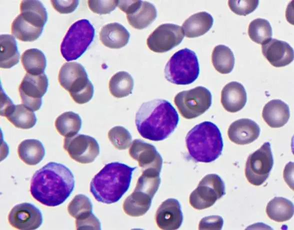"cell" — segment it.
<instances>
[{
	"instance_id": "obj_1",
	"label": "cell",
	"mask_w": 294,
	"mask_h": 230,
	"mask_svg": "<svg viewBox=\"0 0 294 230\" xmlns=\"http://www.w3.org/2000/svg\"><path fill=\"white\" fill-rule=\"evenodd\" d=\"M74 178L66 166L49 162L34 174L30 192L34 199L41 204L55 207L62 204L74 187Z\"/></svg>"
},
{
	"instance_id": "obj_2",
	"label": "cell",
	"mask_w": 294,
	"mask_h": 230,
	"mask_svg": "<svg viewBox=\"0 0 294 230\" xmlns=\"http://www.w3.org/2000/svg\"><path fill=\"white\" fill-rule=\"evenodd\" d=\"M177 111L168 101L156 99L143 103L136 115L137 130L143 138L158 141L165 139L176 128Z\"/></svg>"
},
{
	"instance_id": "obj_3",
	"label": "cell",
	"mask_w": 294,
	"mask_h": 230,
	"mask_svg": "<svg viewBox=\"0 0 294 230\" xmlns=\"http://www.w3.org/2000/svg\"><path fill=\"white\" fill-rule=\"evenodd\" d=\"M136 168L118 162L106 164L92 178L91 193L96 201L104 204L118 202L128 190Z\"/></svg>"
},
{
	"instance_id": "obj_4",
	"label": "cell",
	"mask_w": 294,
	"mask_h": 230,
	"mask_svg": "<svg viewBox=\"0 0 294 230\" xmlns=\"http://www.w3.org/2000/svg\"><path fill=\"white\" fill-rule=\"evenodd\" d=\"M186 142L190 157L197 162L214 161L221 155L224 146L220 129L210 121L192 128L186 135Z\"/></svg>"
},
{
	"instance_id": "obj_5",
	"label": "cell",
	"mask_w": 294,
	"mask_h": 230,
	"mask_svg": "<svg viewBox=\"0 0 294 230\" xmlns=\"http://www.w3.org/2000/svg\"><path fill=\"white\" fill-rule=\"evenodd\" d=\"M160 174L152 170L142 171L134 192L124 201L123 209L126 214L140 217L148 211L160 185Z\"/></svg>"
},
{
	"instance_id": "obj_6",
	"label": "cell",
	"mask_w": 294,
	"mask_h": 230,
	"mask_svg": "<svg viewBox=\"0 0 294 230\" xmlns=\"http://www.w3.org/2000/svg\"><path fill=\"white\" fill-rule=\"evenodd\" d=\"M60 85L68 91L77 103L88 102L94 94V86L88 78L84 66L79 63H65L60 68L58 76Z\"/></svg>"
},
{
	"instance_id": "obj_7",
	"label": "cell",
	"mask_w": 294,
	"mask_h": 230,
	"mask_svg": "<svg viewBox=\"0 0 294 230\" xmlns=\"http://www.w3.org/2000/svg\"><path fill=\"white\" fill-rule=\"evenodd\" d=\"M164 73L166 79L173 84L187 85L192 83L200 73L196 54L187 48L176 51L166 63Z\"/></svg>"
},
{
	"instance_id": "obj_8",
	"label": "cell",
	"mask_w": 294,
	"mask_h": 230,
	"mask_svg": "<svg viewBox=\"0 0 294 230\" xmlns=\"http://www.w3.org/2000/svg\"><path fill=\"white\" fill-rule=\"evenodd\" d=\"M95 30L86 19L74 22L68 29L60 44V52L67 61L76 60L93 41Z\"/></svg>"
},
{
	"instance_id": "obj_9",
	"label": "cell",
	"mask_w": 294,
	"mask_h": 230,
	"mask_svg": "<svg viewBox=\"0 0 294 230\" xmlns=\"http://www.w3.org/2000/svg\"><path fill=\"white\" fill-rule=\"evenodd\" d=\"M210 91L203 86L178 93L174 102L182 116L186 119L196 118L208 110L212 104Z\"/></svg>"
},
{
	"instance_id": "obj_10",
	"label": "cell",
	"mask_w": 294,
	"mask_h": 230,
	"mask_svg": "<svg viewBox=\"0 0 294 230\" xmlns=\"http://www.w3.org/2000/svg\"><path fill=\"white\" fill-rule=\"evenodd\" d=\"M225 194V185L220 177L215 174H208L190 194L189 202L194 208L203 210L212 206Z\"/></svg>"
},
{
	"instance_id": "obj_11",
	"label": "cell",
	"mask_w": 294,
	"mask_h": 230,
	"mask_svg": "<svg viewBox=\"0 0 294 230\" xmlns=\"http://www.w3.org/2000/svg\"><path fill=\"white\" fill-rule=\"evenodd\" d=\"M274 165V158L270 142L250 155L245 166L248 181L255 186L262 185L268 178Z\"/></svg>"
},
{
	"instance_id": "obj_12",
	"label": "cell",
	"mask_w": 294,
	"mask_h": 230,
	"mask_svg": "<svg viewBox=\"0 0 294 230\" xmlns=\"http://www.w3.org/2000/svg\"><path fill=\"white\" fill-rule=\"evenodd\" d=\"M48 87V79L44 73L39 75L26 73L18 88L23 104L34 111L39 110Z\"/></svg>"
},
{
	"instance_id": "obj_13",
	"label": "cell",
	"mask_w": 294,
	"mask_h": 230,
	"mask_svg": "<svg viewBox=\"0 0 294 230\" xmlns=\"http://www.w3.org/2000/svg\"><path fill=\"white\" fill-rule=\"evenodd\" d=\"M184 36L180 26L173 23H164L150 34L146 44L149 49L154 52H165L180 43Z\"/></svg>"
},
{
	"instance_id": "obj_14",
	"label": "cell",
	"mask_w": 294,
	"mask_h": 230,
	"mask_svg": "<svg viewBox=\"0 0 294 230\" xmlns=\"http://www.w3.org/2000/svg\"><path fill=\"white\" fill-rule=\"evenodd\" d=\"M64 148L72 159L82 164L94 162L100 153V147L96 140L84 134L66 137Z\"/></svg>"
},
{
	"instance_id": "obj_15",
	"label": "cell",
	"mask_w": 294,
	"mask_h": 230,
	"mask_svg": "<svg viewBox=\"0 0 294 230\" xmlns=\"http://www.w3.org/2000/svg\"><path fill=\"white\" fill-rule=\"evenodd\" d=\"M118 6L126 14L129 24L138 29L146 28L157 16L155 6L146 1L119 0Z\"/></svg>"
},
{
	"instance_id": "obj_16",
	"label": "cell",
	"mask_w": 294,
	"mask_h": 230,
	"mask_svg": "<svg viewBox=\"0 0 294 230\" xmlns=\"http://www.w3.org/2000/svg\"><path fill=\"white\" fill-rule=\"evenodd\" d=\"M8 220L10 224L17 229L32 230L41 226L42 217L40 211L34 205L24 203L12 208Z\"/></svg>"
},
{
	"instance_id": "obj_17",
	"label": "cell",
	"mask_w": 294,
	"mask_h": 230,
	"mask_svg": "<svg viewBox=\"0 0 294 230\" xmlns=\"http://www.w3.org/2000/svg\"><path fill=\"white\" fill-rule=\"evenodd\" d=\"M129 154L138 162L144 170H153L160 172L162 159L156 147L140 139H134L130 146Z\"/></svg>"
},
{
	"instance_id": "obj_18",
	"label": "cell",
	"mask_w": 294,
	"mask_h": 230,
	"mask_svg": "<svg viewBox=\"0 0 294 230\" xmlns=\"http://www.w3.org/2000/svg\"><path fill=\"white\" fill-rule=\"evenodd\" d=\"M156 221L158 226L162 230L178 229L183 221L179 202L175 199H168L164 201L156 211Z\"/></svg>"
},
{
	"instance_id": "obj_19",
	"label": "cell",
	"mask_w": 294,
	"mask_h": 230,
	"mask_svg": "<svg viewBox=\"0 0 294 230\" xmlns=\"http://www.w3.org/2000/svg\"><path fill=\"white\" fill-rule=\"evenodd\" d=\"M263 55L274 66L280 67L290 63L294 59V50L286 42L270 38L262 44Z\"/></svg>"
},
{
	"instance_id": "obj_20",
	"label": "cell",
	"mask_w": 294,
	"mask_h": 230,
	"mask_svg": "<svg viewBox=\"0 0 294 230\" xmlns=\"http://www.w3.org/2000/svg\"><path fill=\"white\" fill-rule=\"evenodd\" d=\"M260 134V128L253 120L240 119L232 122L228 127V137L232 142L246 145L255 141Z\"/></svg>"
},
{
	"instance_id": "obj_21",
	"label": "cell",
	"mask_w": 294,
	"mask_h": 230,
	"mask_svg": "<svg viewBox=\"0 0 294 230\" xmlns=\"http://www.w3.org/2000/svg\"><path fill=\"white\" fill-rule=\"evenodd\" d=\"M247 100L244 86L236 81L226 84L221 92V103L227 111L234 113L239 111L246 105Z\"/></svg>"
},
{
	"instance_id": "obj_22",
	"label": "cell",
	"mask_w": 294,
	"mask_h": 230,
	"mask_svg": "<svg viewBox=\"0 0 294 230\" xmlns=\"http://www.w3.org/2000/svg\"><path fill=\"white\" fill-rule=\"evenodd\" d=\"M262 117L270 127H282L287 123L290 118L289 107L280 99L270 100L264 105Z\"/></svg>"
},
{
	"instance_id": "obj_23",
	"label": "cell",
	"mask_w": 294,
	"mask_h": 230,
	"mask_svg": "<svg viewBox=\"0 0 294 230\" xmlns=\"http://www.w3.org/2000/svg\"><path fill=\"white\" fill-rule=\"evenodd\" d=\"M130 34L121 24L113 22L104 26L100 32L102 43L110 48L118 49L128 43Z\"/></svg>"
},
{
	"instance_id": "obj_24",
	"label": "cell",
	"mask_w": 294,
	"mask_h": 230,
	"mask_svg": "<svg viewBox=\"0 0 294 230\" xmlns=\"http://www.w3.org/2000/svg\"><path fill=\"white\" fill-rule=\"evenodd\" d=\"M213 22L211 14L201 11L190 16L184 21L182 27L186 37L194 38L206 33L212 27Z\"/></svg>"
},
{
	"instance_id": "obj_25",
	"label": "cell",
	"mask_w": 294,
	"mask_h": 230,
	"mask_svg": "<svg viewBox=\"0 0 294 230\" xmlns=\"http://www.w3.org/2000/svg\"><path fill=\"white\" fill-rule=\"evenodd\" d=\"M20 14L28 22L43 28L47 19V11L42 3L36 0H22L20 4Z\"/></svg>"
},
{
	"instance_id": "obj_26",
	"label": "cell",
	"mask_w": 294,
	"mask_h": 230,
	"mask_svg": "<svg viewBox=\"0 0 294 230\" xmlns=\"http://www.w3.org/2000/svg\"><path fill=\"white\" fill-rule=\"evenodd\" d=\"M4 116L15 127L23 129L33 127L36 122L34 111L23 104L14 105L6 111Z\"/></svg>"
},
{
	"instance_id": "obj_27",
	"label": "cell",
	"mask_w": 294,
	"mask_h": 230,
	"mask_svg": "<svg viewBox=\"0 0 294 230\" xmlns=\"http://www.w3.org/2000/svg\"><path fill=\"white\" fill-rule=\"evenodd\" d=\"M20 158L28 165L38 164L45 155V149L42 142L36 139H26L18 146Z\"/></svg>"
},
{
	"instance_id": "obj_28",
	"label": "cell",
	"mask_w": 294,
	"mask_h": 230,
	"mask_svg": "<svg viewBox=\"0 0 294 230\" xmlns=\"http://www.w3.org/2000/svg\"><path fill=\"white\" fill-rule=\"evenodd\" d=\"M0 47V66L2 68H10L18 63L20 53L17 42L12 35L1 34Z\"/></svg>"
},
{
	"instance_id": "obj_29",
	"label": "cell",
	"mask_w": 294,
	"mask_h": 230,
	"mask_svg": "<svg viewBox=\"0 0 294 230\" xmlns=\"http://www.w3.org/2000/svg\"><path fill=\"white\" fill-rule=\"evenodd\" d=\"M294 204L284 197H274L268 204L266 213L272 220L283 222L290 219L294 215Z\"/></svg>"
},
{
	"instance_id": "obj_30",
	"label": "cell",
	"mask_w": 294,
	"mask_h": 230,
	"mask_svg": "<svg viewBox=\"0 0 294 230\" xmlns=\"http://www.w3.org/2000/svg\"><path fill=\"white\" fill-rule=\"evenodd\" d=\"M43 28L35 26L26 20L20 14L14 20L11 25L12 34L22 41H33L41 35Z\"/></svg>"
},
{
	"instance_id": "obj_31",
	"label": "cell",
	"mask_w": 294,
	"mask_h": 230,
	"mask_svg": "<svg viewBox=\"0 0 294 230\" xmlns=\"http://www.w3.org/2000/svg\"><path fill=\"white\" fill-rule=\"evenodd\" d=\"M21 61L26 72L32 75L44 73L46 65L44 54L36 48L25 50L22 55Z\"/></svg>"
},
{
	"instance_id": "obj_32",
	"label": "cell",
	"mask_w": 294,
	"mask_h": 230,
	"mask_svg": "<svg viewBox=\"0 0 294 230\" xmlns=\"http://www.w3.org/2000/svg\"><path fill=\"white\" fill-rule=\"evenodd\" d=\"M134 79L130 74L124 71L114 74L110 79L108 88L110 93L116 98L126 97L132 93Z\"/></svg>"
},
{
	"instance_id": "obj_33",
	"label": "cell",
	"mask_w": 294,
	"mask_h": 230,
	"mask_svg": "<svg viewBox=\"0 0 294 230\" xmlns=\"http://www.w3.org/2000/svg\"><path fill=\"white\" fill-rule=\"evenodd\" d=\"M55 126L58 132L65 137L76 135L82 127V119L78 114L72 111L63 113L57 117Z\"/></svg>"
},
{
	"instance_id": "obj_34",
	"label": "cell",
	"mask_w": 294,
	"mask_h": 230,
	"mask_svg": "<svg viewBox=\"0 0 294 230\" xmlns=\"http://www.w3.org/2000/svg\"><path fill=\"white\" fill-rule=\"evenodd\" d=\"M212 60L214 68L222 74L231 72L234 65L233 52L228 47L222 44L214 48Z\"/></svg>"
},
{
	"instance_id": "obj_35",
	"label": "cell",
	"mask_w": 294,
	"mask_h": 230,
	"mask_svg": "<svg viewBox=\"0 0 294 230\" xmlns=\"http://www.w3.org/2000/svg\"><path fill=\"white\" fill-rule=\"evenodd\" d=\"M248 34L253 41L262 44L271 38L272 27L268 20L258 18L250 22L248 25Z\"/></svg>"
},
{
	"instance_id": "obj_36",
	"label": "cell",
	"mask_w": 294,
	"mask_h": 230,
	"mask_svg": "<svg viewBox=\"0 0 294 230\" xmlns=\"http://www.w3.org/2000/svg\"><path fill=\"white\" fill-rule=\"evenodd\" d=\"M68 211L69 214L76 219L84 218L92 213V204L88 197L78 194L68 205Z\"/></svg>"
},
{
	"instance_id": "obj_37",
	"label": "cell",
	"mask_w": 294,
	"mask_h": 230,
	"mask_svg": "<svg viewBox=\"0 0 294 230\" xmlns=\"http://www.w3.org/2000/svg\"><path fill=\"white\" fill-rule=\"evenodd\" d=\"M108 138L114 147L118 150L126 149L132 143L130 133L126 129L120 126L110 129L108 132Z\"/></svg>"
},
{
	"instance_id": "obj_38",
	"label": "cell",
	"mask_w": 294,
	"mask_h": 230,
	"mask_svg": "<svg viewBox=\"0 0 294 230\" xmlns=\"http://www.w3.org/2000/svg\"><path fill=\"white\" fill-rule=\"evenodd\" d=\"M258 0H228L232 11L240 15H246L254 11L258 5Z\"/></svg>"
},
{
	"instance_id": "obj_39",
	"label": "cell",
	"mask_w": 294,
	"mask_h": 230,
	"mask_svg": "<svg viewBox=\"0 0 294 230\" xmlns=\"http://www.w3.org/2000/svg\"><path fill=\"white\" fill-rule=\"evenodd\" d=\"M119 0H88L90 9L94 13H110L118 5Z\"/></svg>"
},
{
	"instance_id": "obj_40",
	"label": "cell",
	"mask_w": 294,
	"mask_h": 230,
	"mask_svg": "<svg viewBox=\"0 0 294 230\" xmlns=\"http://www.w3.org/2000/svg\"><path fill=\"white\" fill-rule=\"evenodd\" d=\"M77 230H100L101 225L98 219L92 213L84 218L76 219Z\"/></svg>"
},
{
	"instance_id": "obj_41",
	"label": "cell",
	"mask_w": 294,
	"mask_h": 230,
	"mask_svg": "<svg viewBox=\"0 0 294 230\" xmlns=\"http://www.w3.org/2000/svg\"><path fill=\"white\" fill-rule=\"evenodd\" d=\"M223 224L224 221L222 217L217 215L210 216L200 220L198 229L220 230L222 229Z\"/></svg>"
},
{
	"instance_id": "obj_42",
	"label": "cell",
	"mask_w": 294,
	"mask_h": 230,
	"mask_svg": "<svg viewBox=\"0 0 294 230\" xmlns=\"http://www.w3.org/2000/svg\"><path fill=\"white\" fill-rule=\"evenodd\" d=\"M52 6L60 13H70L73 12L78 4V0H51Z\"/></svg>"
},
{
	"instance_id": "obj_43",
	"label": "cell",
	"mask_w": 294,
	"mask_h": 230,
	"mask_svg": "<svg viewBox=\"0 0 294 230\" xmlns=\"http://www.w3.org/2000/svg\"><path fill=\"white\" fill-rule=\"evenodd\" d=\"M14 105L10 99L5 94L1 88L0 91V115L4 116L6 112Z\"/></svg>"
}]
</instances>
